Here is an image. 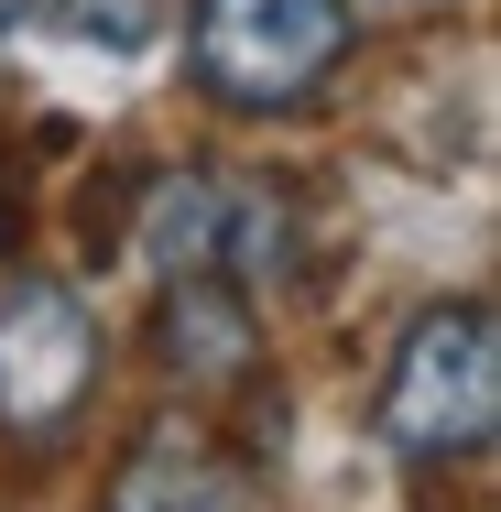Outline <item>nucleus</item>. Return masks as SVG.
<instances>
[{
    "label": "nucleus",
    "instance_id": "6",
    "mask_svg": "<svg viewBox=\"0 0 501 512\" xmlns=\"http://www.w3.org/2000/svg\"><path fill=\"white\" fill-rule=\"evenodd\" d=\"M109 512H240V491H229L207 458H142Z\"/></svg>",
    "mask_w": 501,
    "mask_h": 512
},
{
    "label": "nucleus",
    "instance_id": "3",
    "mask_svg": "<svg viewBox=\"0 0 501 512\" xmlns=\"http://www.w3.org/2000/svg\"><path fill=\"white\" fill-rule=\"evenodd\" d=\"M88 382H99V316L66 284H11L0 295V425L55 436L77 425Z\"/></svg>",
    "mask_w": 501,
    "mask_h": 512
},
{
    "label": "nucleus",
    "instance_id": "1",
    "mask_svg": "<svg viewBox=\"0 0 501 512\" xmlns=\"http://www.w3.org/2000/svg\"><path fill=\"white\" fill-rule=\"evenodd\" d=\"M501 414V349H491V306H425L403 338L393 382H382V436L403 458H469L491 447Z\"/></svg>",
    "mask_w": 501,
    "mask_h": 512
},
{
    "label": "nucleus",
    "instance_id": "4",
    "mask_svg": "<svg viewBox=\"0 0 501 512\" xmlns=\"http://www.w3.org/2000/svg\"><path fill=\"white\" fill-rule=\"evenodd\" d=\"M164 360H175V371H240V360H251V338H240V306H218L197 273H186V295L164 306Z\"/></svg>",
    "mask_w": 501,
    "mask_h": 512
},
{
    "label": "nucleus",
    "instance_id": "2",
    "mask_svg": "<svg viewBox=\"0 0 501 512\" xmlns=\"http://www.w3.org/2000/svg\"><path fill=\"white\" fill-rule=\"evenodd\" d=\"M349 55V0H197V77L229 109H295Z\"/></svg>",
    "mask_w": 501,
    "mask_h": 512
},
{
    "label": "nucleus",
    "instance_id": "5",
    "mask_svg": "<svg viewBox=\"0 0 501 512\" xmlns=\"http://www.w3.org/2000/svg\"><path fill=\"white\" fill-rule=\"evenodd\" d=\"M207 251H218V197L186 186V175H164L153 229H142V262H153V273H207Z\"/></svg>",
    "mask_w": 501,
    "mask_h": 512
}]
</instances>
